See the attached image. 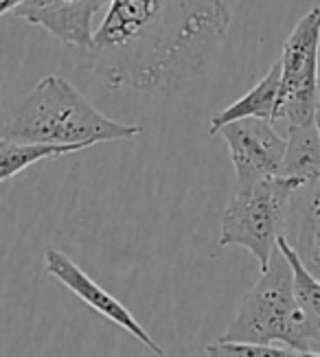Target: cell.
<instances>
[{"label":"cell","instance_id":"6da1fadb","mask_svg":"<svg viewBox=\"0 0 320 357\" xmlns=\"http://www.w3.org/2000/svg\"><path fill=\"white\" fill-rule=\"evenodd\" d=\"M228 26L226 0H112L84 68L110 90L174 95L208 73Z\"/></svg>","mask_w":320,"mask_h":357},{"label":"cell","instance_id":"7a4b0ae2","mask_svg":"<svg viewBox=\"0 0 320 357\" xmlns=\"http://www.w3.org/2000/svg\"><path fill=\"white\" fill-rule=\"evenodd\" d=\"M141 132V126L119 123L99 112L64 77L47 75L9 116L3 138L88 149L97 143L128 141Z\"/></svg>","mask_w":320,"mask_h":357},{"label":"cell","instance_id":"3957f363","mask_svg":"<svg viewBox=\"0 0 320 357\" xmlns=\"http://www.w3.org/2000/svg\"><path fill=\"white\" fill-rule=\"evenodd\" d=\"M220 340L320 353L318 331L296 301L292 263L279 245L254 287L241 296L235 318Z\"/></svg>","mask_w":320,"mask_h":357},{"label":"cell","instance_id":"277c9868","mask_svg":"<svg viewBox=\"0 0 320 357\" xmlns=\"http://www.w3.org/2000/svg\"><path fill=\"white\" fill-rule=\"evenodd\" d=\"M298 186L296 180L283 176L237 186L222 213L220 245L246 248L264 272L285 232L289 199Z\"/></svg>","mask_w":320,"mask_h":357},{"label":"cell","instance_id":"5b68a950","mask_svg":"<svg viewBox=\"0 0 320 357\" xmlns=\"http://www.w3.org/2000/svg\"><path fill=\"white\" fill-rule=\"evenodd\" d=\"M318 51H320V7L310 9L294 24L281 53L283 79L277 105V121L287 126H310L316 121L320 103V77H318Z\"/></svg>","mask_w":320,"mask_h":357},{"label":"cell","instance_id":"8992f818","mask_svg":"<svg viewBox=\"0 0 320 357\" xmlns=\"http://www.w3.org/2000/svg\"><path fill=\"white\" fill-rule=\"evenodd\" d=\"M235 165L237 186L281 176L287 141L266 119H241L220 130Z\"/></svg>","mask_w":320,"mask_h":357},{"label":"cell","instance_id":"52a82bcc","mask_svg":"<svg viewBox=\"0 0 320 357\" xmlns=\"http://www.w3.org/2000/svg\"><path fill=\"white\" fill-rule=\"evenodd\" d=\"M44 266H47V272L55 278V281H59L66 289H70L75 296L84 301L93 312H97L105 320H110L112 324H116V327L128 331L132 337L139 340L147 351H151L158 357L165 355L162 347L143 329V324L134 318L130 309L119 298H114L108 289H103L95 278H90L68 255L49 248V250L44 252Z\"/></svg>","mask_w":320,"mask_h":357},{"label":"cell","instance_id":"ba28073f","mask_svg":"<svg viewBox=\"0 0 320 357\" xmlns=\"http://www.w3.org/2000/svg\"><path fill=\"white\" fill-rule=\"evenodd\" d=\"M112 0H29L16 11L18 18L42 26L49 36L66 46L88 51L95 42L93 18Z\"/></svg>","mask_w":320,"mask_h":357},{"label":"cell","instance_id":"9c48e42d","mask_svg":"<svg viewBox=\"0 0 320 357\" xmlns=\"http://www.w3.org/2000/svg\"><path fill=\"white\" fill-rule=\"evenodd\" d=\"M283 239L292 245L303 266L320 278V180L303 184L294 191Z\"/></svg>","mask_w":320,"mask_h":357},{"label":"cell","instance_id":"30bf717a","mask_svg":"<svg viewBox=\"0 0 320 357\" xmlns=\"http://www.w3.org/2000/svg\"><path fill=\"white\" fill-rule=\"evenodd\" d=\"M281 79H283V66L281 59H277L270 66V70L259 79L246 95L233 101L222 112L211 119V134H220V130L228 123H235L241 119H266L277 121V105L281 95Z\"/></svg>","mask_w":320,"mask_h":357},{"label":"cell","instance_id":"8fae6325","mask_svg":"<svg viewBox=\"0 0 320 357\" xmlns=\"http://www.w3.org/2000/svg\"><path fill=\"white\" fill-rule=\"evenodd\" d=\"M281 176L303 184L320 180V134L316 123L287 126V149Z\"/></svg>","mask_w":320,"mask_h":357},{"label":"cell","instance_id":"7c38bea8","mask_svg":"<svg viewBox=\"0 0 320 357\" xmlns=\"http://www.w3.org/2000/svg\"><path fill=\"white\" fill-rule=\"evenodd\" d=\"M82 145H53V143H20L3 138L0 141V180L7 182L9 178L22 174L26 167L42 162L47 158H59L66 153L82 151Z\"/></svg>","mask_w":320,"mask_h":357},{"label":"cell","instance_id":"4fadbf2b","mask_svg":"<svg viewBox=\"0 0 320 357\" xmlns=\"http://www.w3.org/2000/svg\"><path fill=\"white\" fill-rule=\"evenodd\" d=\"M281 250L285 252V257L292 263V270H294V291H296V301L303 307V312L307 314V318L312 320L314 329L318 331L320 337V278H316L307 268L303 266L298 255L292 250L283 237L277 243Z\"/></svg>","mask_w":320,"mask_h":357},{"label":"cell","instance_id":"5bb4252c","mask_svg":"<svg viewBox=\"0 0 320 357\" xmlns=\"http://www.w3.org/2000/svg\"><path fill=\"white\" fill-rule=\"evenodd\" d=\"M206 357H320V353H305L281 344L224 342L218 340L206 347Z\"/></svg>","mask_w":320,"mask_h":357},{"label":"cell","instance_id":"9a60e30c","mask_svg":"<svg viewBox=\"0 0 320 357\" xmlns=\"http://www.w3.org/2000/svg\"><path fill=\"white\" fill-rule=\"evenodd\" d=\"M24 3H29V0H3L0 3V13L3 15H7V13H11V11H16L20 5H24Z\"/></svg>","mask_w":320,"mask_h":357},{"label":"cell","instance_id":"2e32d148","mask_svg":"<svg viewBox=\"0 0 320 357\" xmlns=\"http://www.w3.org/2000/svg\"><path fill=\"white\" fill-rule=\"evenodd\" d=\"M316 130H318V134H320V103H318V110H316Z\"/></svg>","mask_w":320,"mask_h":357}]
</instances>
